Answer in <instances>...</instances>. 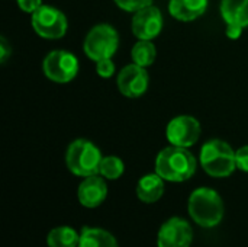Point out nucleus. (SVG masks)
Here are the masks:
<instances>
[{"instance_id": "f8f14e48", "label": "nucleus", "mask_w": 248, "mask_h": 247, "mask_svg": "<svg viewBox=\"0 0 248 247\" xmlns=\"http://www.w3.org/2000/svg\"><path fill=\"white\" fill-rule=\"evenodd\" d=\"M219 10L227 25V36L238 39L243 31L248 28V0H222Z\"/></svg>"}, {"instance_id": "39448f33", "label": "nucleus", "mask_w": 248, "mask_h": 247, "mask_svg": "<svg viewBox=\"0 0 248 247\" xmlns=\"http://www.w3.org/2000/svg\"><path fill=\"white\" fill-rule=\"evenodd\" d=\"M119 48V33L109 23H99L93 26L83 42L84 54L94 63L112 58Z\"/></svg>"}, {"instance_id": "9d476101", "label": "nucleus", "mask_w": 248, "mask_h": 247, "mask_svg": "<svg viewBox=\"0 0 248 247\" xmlns=\"http://www.w3.org/2000/svg\"><path fill=\"white\" fill-rule=\"evenodd\" d=\"M163 25H164L163 13L158 7L153 4L135 12L131 22L132 33L138 39H148V41H153L161 33Z\"/></svg>"}, {"instance_id": "ddd939ff", "label": "nucleus", "mask_w": 248, "mask_h": 247, "mask_svg": "<svg viewBox=\"0 0 248 247\" xmlns=\"http://www.w3.org/2000/svg\"><path fill=\"white\" fill-rule=\"evenodd\" d=\"M108 197V185L103 176L93 175L84 178V181L78 185L77 198L78 202L86 208H97L103 204Z\"/></svg>"}, {"instance_id": "9b49d317", "label": "nucleus", "mask_w": 248, "mask_h": 247, "mask_svg": "<svg viewBox=\"0 0 248 247\" xmlns=\"http://www.w3.org/2000/svg\"><path fill=\"white\" fill-rule=\"evenodd\" d=\"M192 240H193V230L190 224L180 217H171L160 227L157 236V246L190 247Z\"/></svg>"}, {"instance_id": "aec40b11", "label": "nucleus", "mask_w": 248, "mask_h": 247, "mask_svg": "<svg viewBox=\"0 0 248 247\" xmlns=\"http://www.w3.org/2000/svg\"><path fill=\"white\" fill-rule=\"evenodd\" d=\"M113 1L119 9L125 12H132V13L153 4V0H113Z\"/></svg>"}, {"instance_id": "b1692460", "label": "nucleus", "mask_w": 248, "mask_h": 247, "mask_svg": "<svg viewBox=\"0 0 248 247\" xmlns=\"http://www.w3.org/2000/svg\"><path fill=\"white\" fill-rule=\"evenodd\" d=\"M10 54H12V45L7 42L4 36H1L0 38V63H6Z\"/></svg>"}, {"instance_id": "5701e85b", "label": "nucleus", "mask_w": 248, "mask_h": 247, "mask_svg": "<svg viewBox=\"0 0 248 247\" xmlns=\"http://www.w3.org/2000/svg\"><path fill=\"white\" fill-rule=\"evenodd\" d=\"M20 10L26 13H33L42 6V0H16Z\"/></svg>"}, {"instance_id": "6ab92c4d", "label": "nucleus", "mask_w": 248, "mask_h": 247, "mask_svg": "<svg viewBox=\"0 0 248 247\" xmlns=\"http://www.w3.org/2000/svg\"><path fill=\"white\" fill-rule=\"evenodd\" d=\"M124 172H125V165L119 157H116V156H105L102 159L99 175L103 176L105 179H109V181L119 179L124 175Z\"/></svg>"}, {"instance_id": "4be33fe9", "label": "nucleus", "mask_w": 248, "mask_h": 247, "mask_svg": "<svg viewBox=\"0 0 248 247\" xmlns=\"http://www.w3.org/2000/svg\"><path fill=\"white\" fill-rule=\"evenodd\" d=\"M235 162H237V169L248 173V146L240 147L235 151Z\"/></svg>"}, {"instance_id": "4468645a", "label": "nucleus", "mask_w": 248, "mask_h": 247, "mask_svg": "<svg viewBox=\"0 0 248 247\" xmlns=\"http://www.w3.org/2000/svg\"><path fill=\"white\" fill-rule=\"evenodd\" d=\"M209 6V0H170L169 13L182 22H193L203 16Z\"/></svg>"}, {"instance_id": "6e6552de", "label": "nucleus", "mask_w": 248, "mask_h": 247, "mask_svg": "<svg viewBox=\"0 0 248 247\" xmlns=\"http://www.w3.org/2000/svg\"><path fill=\"white\" fill-rule=\"evenodd\" d=\"M201 122L192 115H179L170 119L166 127V137L170 146L189 148L199 141Z\"/></svg>"}, {"instance_id": "f3484780", "label": "nucleus", "mask_w": 248, "mask_h": 247, "mask_svg": "<svg viewBox=\"0 0 248 247\" xmlns=\"http://www.w3.org/2000/svg\"><path fill=\"white\" fill-rule=\"evenodd\" d=\"M80 234L68 226H60L52 229L46 236L48 247H78Z\"/></svg>"}, {"instance_id": "1a4fd4ad", "label": "nucleus", "mask_w": 248, "mask_h": 247, "mask_svg": "<svg viewBox=\"0 0 248 247\" xmlns=\"http://www.w3.org/2000/svg\"><path fill=\"white\" fill-rule=\"evenodd\" d=\"M150 84V76L145 67H141L135 63L125 66L116 77V86L119 92L129 99L141 98Z\"/></svg>"}, {"instance_id": "20e7f679", "label": "nucleus", "mask_w": 248, "mask_h": 247, "mask_svg": "<svg viewBox=\"0 0 248 247\" xmlns=\"http://www.w3.org/2000/svg\"><path fill=\"white\" fill-rule=\"evenodd\" d=\"M102 159L103 156L97 146L86 138L74 140L65 151L67 169L80 178L99 175Z\"/></svg>"}, {"instance_id": "423d86ee", "label": "nucleus", "mask_w": 248, "mask_h": 247, "mask_svg": "<svg viewBox=\"0 0 248 247\" xmlns=\"http://www.w3.org/2000/svg\"><path fill=\"white\" fill-rule=\"evenodd\" d=\"M78 58L67 49H54L45 55L42 61V71L45 77L54 83L65 84L78 74Z\"/></svg>"}, {"instance_id": "a211bd4d", "label": "nucleus", "mask_w": 248, "mask_h": 247, "mask_svg": "<svg viewBox=\"0 0 248 247\" xmlns=\"http://www.w3.org/2000/svg\"><path fill=\"white\" fill-rule=\"evenodd\" d=\"M155 57H157V49H155V45L153 44V41L138 39V42L132 47L131 58L135 64H138L141 67L147 68L151 64H154Z\"/></svg>"}, {"instance_id": "f03ea898", "label": "nucleus", "mask_w": 248, "mask_h": 247, "mask_svg": "<svg viewBox=\"0 0 248 247\" xmlns=\"http://www.w3.org/2000/svg\"><path fill=\"white\" fill-rule=\"evenodd\" d=\"M187 210L192 220L203 229L217 227L224 218V201L211 188L195 189L189 197Z\"/></svg>"}, {"instance_id": "412c9836", "label": "nucleus", "mask_w": 248, "mask_h": 247, "mask_svg": "<svg viewBox=\"0 0 248 247\" xmlns=\"http://www.w3.org/2000/svg\"><path fill=\"white\" fill-rule=\"evenodd\" d=\"M116 71V66L113 63L112 58H106V60H100L96 63V73L103 77V79H109L115 74Z\"/></svg>"}, {"instance_id": "dca6fc26", "label": "nucleus", "mask_w": 248, "mask_h": 247, "mask_svg": "<svg viewBox=\"0 0 248 247\" xmlns=\"http://www.w3.org/2000/svg\"><path fill=\"white\" fill-rule=\"evenodd\" d=\"M78 247H119L113 234L97 227H84L80 234Z\"/></svg>"}, {"instance_id": "7ed1b4c3", "label": "nucleus", "mask_w": 248, "mask_h": 247, "mask_svg": "<svg viewBox=\"0 0 248 247\" xmlns=\"http://www.w3.org/2000/svg\"><path fill=\"white\" fill-rule=\"evenodd\" d=\"M199 162L212 178H228L237 169L235 150L227 141L218 138L209 140L202 146Z\"/></svg>"}, {"instance_id": "2eb2a0df", "label": "nucleus", "mask_w": 248, "mask_h": 247, "mask_svg": "<svg viewBox=\"0 0 248 247\" xmlns=\"http://www.w3.org/2000/svg\"><path fill=\"white\" fill-rule=\"evenodd\" d=\"M137 197L145 204L157 202L164 194V179L158 173L142 176L137 183Z\"/></svg>"}, {"instance_id": "0eeeda50", "label": "nucleus", "mask_w": 248, "mask_h": 247, "mask_svg": "<svg viewBox=\"0 0 248 247\" xmlns=\"http://www.w3.org/2000/svg\"><path fill=\"white\" fill-rule=\"evenodd\" d=\"M31 23L35 33L44 39H61L68 29L65 15L49 4H42L31 13Z\"/></svg>"}, {"instance_id": "f257e3e1", "label": "nucleus", "mask_w": 248, "mask_h": 247, "mask_svg": "<svg viewBox=\"0 0 248 247\" xmlns=\"http://www.w3.org/2000/svg\"><path fill=\"white\" fill-rule=\"evenodd\" d=\"M196 167V157L185 147H166L155 157V173L169 182L180 183L190 179Z\"/></svg>"}]
</instances>
